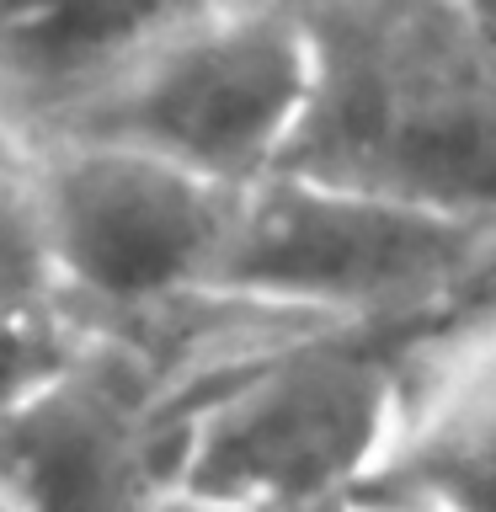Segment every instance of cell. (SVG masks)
Here are the masks:
<instances>
[{
	"instance_id": "1",
	"label": "cell",
	"mask_w": 496,
	"mask_h": 512,
	"mask_svg": "<svg viewBox=\"0 0 496 512\" xmlns=\"http://www.w3.org/2000/svg\"><path fill=\"white\" fill-rule=\"evenodd\" d=\"M310 107L294 176L496 219V48L464 0H299Z\"/></svg>"
},
{
	"instance_id": "2",
	"label": "cell",
	"mask_w": 496,
	"mask_h": 512,
	"mask_svg": "<svg viewBox=\"0 0 496 512\" xmlns=\"http://www.w3.org/2000/svg\"><path fill=\"white\" fill-rule=\"evenodd\" d=\"M214 288L347 326H448L496 299V219L272 171L240 192Z\"/></svg>"
},
{
	"instance_id": "3",
	"label": "cell",
	"mask_w": 496,
	"mask_h": 512,
	"mask_svg": "<svg viewBox=\"0 0 496 512\" xmlns=\"http://www.w3.org/2000/svg\"><path fill=\"white\" fill-rule=\"evenodd\" d=\"M443 326H347L326 320L192 416L171 491L251 507H352L379 475L406 411L411 358Z\"/></svg>"
},
{
	"instance_id": "4",
	"label": "cell",
	"mask_w": 496,
	"mask_h": 512,
	"mask_svg": "<svg viewBox=\"0 0 496 512\" xmlns=\"http://www.w3.org/2000/svg\"><path fill=\"white\" fill-rule=\"evenodd\" d=\"M310 80L315 48L299 0H230L139 54L38 134L118 139L251 187L283 166L310 107Z\"/></svg>"
},
{
	"instance_id": "5",
	"label": "cell",
	"mask_w": 496,
	"mask_h": 512,
	"mask_svg": "<svg viewBox=\"0 0 496 512\" xmlns=\"http://www.w3.org/2000/svg\"><path fill=\"white\" fill-rule=\"evenodd\" d=\"M32 192L64 299L139 315L214 288L246 187L118 139L38 134Z\"/></svg>"
},
{
	"instance_id": "6",
	"label": "cell",
	"mask_w": 496,
	"mask_h": 512,
	"mask_svg": "<svg viewBox=\"0 0 496 512\" xmlns=\"http://www.w3.org/2000/svg\"><path fill=\"white\" fill-rule=\"evenodd\" d=\"M358 502L395 512H496V299L416 347L395 443Z\"/></svg>"
},
{
	"instance_id": "7",
	"label": "cell",
	"mask_w": 496,
	"mask_h": 512,
	"mask_svg": "<svg viewBox=\"0 0 496 512\" xmlns=\"http://www.w3.org/2000/svg\"><path fill=\"white\" fill-rule=\"evenodd\" d=\"M230 0H0V107L38 134Z\"/></svg>"
},
{
	"instance_id": "8",
	"label": "cell",
	"mask_w": 496,
	"mask_h": 512,
	"mask_svg": "<svg viewBox=\"0 0 496 512\" xmlns=\"http://www.w3.org/2000/svg\"><path fill=\"white\" fill-rule=\"evenodd\" d=\"M91 320L70 299H43L22 310H0V416L59 379L86 347Z\"/></svg>"
},
{
	"instance_id": "9",
	"label": "cell",
	"mask_w": 496,
	"mask_h": 512,
	"mask_svg": "<svg viewBox=\"0 0 496 512\" xmlns=\"http://www.w3.org/2000/svg\"><path fill=\"white\" fill-rule=\"evenodd\" d=\"M64 299L54 251L43 235L38 192H32V166L22 176H0V310Z\"/></svg>"
},
{
	"instance_id": "10",
	"label": "cell",
	"mask_w": 496,
	"mask_h": 512,
	"mask_svg": "<svg viewBox=\"0 0 496 512\" xmlns=\"http://www.w3.org/2000/svg\"><path fill=\"white\" fill-rule=\"evenodd\" d=\"M144 512H347V507H251V502H219V496H198V491H166Z\"/></svg>"
},
{
	"instance_id": "11",
	"label": "cell",
	"mask_w": 496,
	"mask_h": 512,
	"mask_svg": "<svg viewBox=\"0 0 496 512\" xmlns=\"http://www.w3.org/2000/svg\"><path fill=\"white\" fill-rule=\"evenodd\" d=\"M32 166V134L11 112H0V176H22Z\"/></svg>"
},
{
	"instance_id": "12",
	"label": "cell",
	"mask_w": 496,
	"mask_h": 512,
	"mask_svg": "<svg viewBox=\"0 0 496 512\" xmlns=\"http://www.w3.org/2000/svg\"><path fill=\"white\" fill-rule=\"evenodd\" d=\"M464 11H470V22L491 38V48H496V0H464Z\"/></svg>"
},
{
	"instance_id": "13",
	"label": "cell",
	"mask_w": 496,
	"mask_h": 512,
	"mask_svg": "<svg viewBox=\"0 0 496 512\" xmlns=\"http://www.w3.org/2000/svg\"><path fill=\"white\" fill-rule=\"evenodd\" d=\"M347 512H395V507H368V502H352Z\"/></svg>"
},
{
	"instance_id": "14",
	"label": "cell",
	"mask_w": 496,
	"mask_h": 512,
	"mask_svg": "<svg viewBox=\"0 0 496 512\" xmlns=\"http://www.w3.org/2000/svg\"><path fill=\"white\" fill-rule=\"evenodd\" d=\"M0 512H6V502H0Z\"/></svg>"
},
{
	"instance_id": "15",
	"label": "cell",
	"mask_w": 496,
	"mask_h": 512,
	"mask_svg": "<svg viewBox=\"0 0 496 512\" xmlns=\"http://www.w3.org/2000/svg\"><path fill=\"white\" fill-rule=\"evenodd\" d=\"M0 112H6V107H0Z\"/></svg>"
}]
</instances>
